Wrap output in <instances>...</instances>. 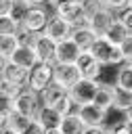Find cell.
I'll return each instance as SVG.
<instances>
[{"mask_svg": "<svg viewBox=\"0 0 132 134\" xmlns=\"http://www.w3.org/2000/svg\"><path fill=\"white\" fill-rule=\"evenodd\" d=\"M88 50H90L105 67H115V65H124V63H126L122 48H119L117 44L109 42V40L103 38V36H98V38L94 40V44H92Z\"/></svg>", "mask_w": 132, "mask_h": 134, "instance_id": "1", "label": "cell"}, {"mask_svg": "<svg viewBox=\"0 0 132 134\" xmlns=\"http://www.w3.org/2000/svg\"><path fill=\"white\" fill-rule=\"evenodd\" d=\"M50 82H54V65L52 63H38L29 69V77H27V88H31L34 92H42Z\"/></svg>", "mask_w": 132, "mask_h": 134, "instance_id": "2", "label": "cell"}, {"mask_svg": "<svg viewBox=\"0 0 132 134\" xmlns=\"http://www.w3.org/2000/svg\"><path fill=\"white\" fill-rule=\"evenodd\" d=\"M98 80H88V77H82L78 84H73L69 88V96L75 100V105H88V103H94V96L98 92Z\"/></svg>", "mask_w": 132, "mask_h": 134, "instance_id": "3", "label": "cell"}, {"mask_svg": "<svg viewBox=\"0 0 132 134\" xmlns=\"http://www.w3.org/2000/svg\"><path fill=\"white\" fill-rule=\"evenodd\" d=\"M10 105H13V111H19V113H25V115L36 117V113H38V109L42 105V98H40L38 92H34L31 88L25 86V90L15 100H10Z\"/></svg>", "mask_w": 132, "mask_h": 134, "instance_id": "4", "label": "cell"}, {"mask_svg": "<svg viewBox=\"0 0 132 134\" xmlns=\"http://www.w3.org/2000/svg\"><path fill=\"white\" fill-rule=\"evenodd\" d=\"M48 21H50V15L46 13V8H42L40 4H36V6H31V8H29V13H27L25 21L21 23V29H25V31L36 34V36H38V34H44V29H46Z\"/></svg>", "mask_w": 132, "mask_h": 134, "instance_id": "5", "label": "cell"}, {"mask_svg": "<svg viewBox=\"0 0 132 134\" xmlns=\"http://www.w3.org/2000/svg\"><path fill=\"white\" fill-rule=\"evenodd\" d=\"M80 117L84 119V124L88 128H105L107 126V113L109 109H103L96 103H88V105H80L78 107Z\"/></svg>", "mask_w": 132, "mask_h": 134, "instance_id": "6", "label": "cell"}, {"mask_svg": "<svg viewBox=\"0 0 132 134\" xmlns=\"http://www.w3.org/2000/svg\"><path fill=\"white\" fill-rule=\"evenodd\" d=\"M75 65L82 71V77H88V80H101L103 67H105L90 50H82V54H80V59H78Z\"/></svg>", "mask_w": 132, "mask_h": 134, "instance_id": "7", "label": "cell"}, {"mask_svg": "<svg viewBox=\"0 0 132 134\" xmlns=\"http://www.w3.org/2000/svg\"><path fill=\"white\" fill-rule=\"evenodd\" d=\"M54 13L59 17H63L65 21H69L73 27H80V25H88V19L84 15V8H82V2L75 0V2H67V4H61L54 8Z\"/></svg>", "mask_w": 132, "mask_h": 134, "instance_id": "8", "label": "cell"}, {"mask_svg": "<svg viewBox=\"0 0 132 134\" xmlns=\"http://www.w3.org/2000/svg\"><path fill=\"white\" fill-rule=\"evenodd\" d=\"M82 80V71L78 69L75 63H57L54 65V82L65 86L67 90Z\"/></svg>", "mask_w": 132, "mask_h": 134, "instance_id": "9", "label": "cell"}, {"mask_svg": "<svg viewBox=\"0 0 132 134\" xmlns=\"http://www.w3.org/2000/svg\"><path fill=\"white\" fill-rule=\"evenodd\" d=\"M57 44L52 38H48L46 34H38L36 42H34V48H36V54L42 63H57Z\"/></svg>", "mask_w": 132, "mask_h": 134, "instance_id": "10", "label": "cell"}, {"mask_svg": "<svg viewBox=\"0 0 132 134\" xmlns=\"http://www.w3.org/2000/svg\"><path fill=\"white\" fill-rule=\"evenodd\" d=\"M71 31H73V25H71L69 21H65L63 17H59L57 13L50 17V21H48V25H46V29H44V34H46L48 38H52L54 42H61V40L69 38Z\"/></svg>", "mask_w": 132, "mask_h": 134, "instance_id": "11", "label": "cell"}, {"mask_svg": "<svg viewBox=\"0 0 132 134\" xmlns=\"http://www.w3.org/2000/svg\"><path fill=\"white\" fill-rule=\"evenodd\" d=\"M80 54H82V48L71 36L57 44V63H78Z\"/></svg>", "mask_w": 132, "mask_h": 134, "instance_id": "12", "label": "cell"}, {"mask_svg": "<svg viewBox=\"0 0 132 134\" xmlns=\"http://www.w3.org/2000/svg\"><path fill=\"white\" fill-rule=\"evenodd\" d=\"M115 21V15H113V10L111 8H107V6H103L101 10H96L90 19H88V27L96 34V36H105V31L109 29V25Z\"/></svg>", "mask_w": 132, "mask_h": 134, "instance_id": "13", "label": "cell"}, {"mask_svg": "<svg viewBox=\"0 0 132 134\" xmlns=\"http://www.w3.org/2000/svg\"><path fill=\"white\" fill-rule=\"evenodd\" d=\"M36 119L44 126V130H50V128H61L63 113H61L57 107H50V105H40V109H38V113H36Z\"/></svg>", "mask_w": 132, "mask_h": 134, "instance_id": "14", "label": "cell"}, {"mask_svg": "<svg viewBox=\"0 0 132 134\" xmlns=\"http://www.w3.org/2000/svg\"><path fill=\"white\" fill-rule=\"evenodd\" d=\"M2 77L15 84H23L27 86V77H29V69L17 65L15 61H2Z\"/></svg>", "mask_w": 132, "mask_h": 134, "instance_id": "15", "label": "cell"}, {"mask_svg": "<svg viewBox=\"0 0 132 134\" xmlns=\"http://www.w3.org/2000/svg\"><path fill=\"white\" fill-rule=\"evenodd\" d=\"M10 61H15L17 65H21V67H25V69H31L34 65L40 63V59H38V54H36V48L29 46V44H21V46L15 50V54H13Z\"/></svg>", "mask_w": 132, "mask_h": 134, "instance_id": "16", "label": "cell"}, {"mask_svg": "<svg viewBox=\"0 0 132 134\" xmlns=\"http://www.w3.org/2000/svg\"><path fill=\"white\" fill-rule=\"evenodd\" d=\"M69 90L65 88V86H61L59 82H50L42 92H40V98H42V105H50V107H54L65 94H67Z\"/></svg>", "mask_w": 132, "mask_h": 134, "instance_id": "17", "label": "cell"}, {"mask_svg": "<svg viewBox=\"0 0 132 134\" xmlns=\"http://www.w3.org/2000/svg\"><path fill=\"white\" fill-rule=\"evenodd\" d=\"M19 46H21L19 34H2L0 36V59L2 61H10Z\"/></svg>", "mask_w": 132, "mask_h": 134, "instance_id": "18", "label": "cell"}, {"mask_svg": "<svg viewBox=\"0 0 132 134\" xmlns=\"http://www.w3.org/2000/svg\"><path fill=\"white\" fill-rule=\"evenodd\" d=\"M88 126L84 124V119L80 117L78 111L69 113V115H63V121H61V132L63 134H84Z\"/></svg>", "mask_w": 132, "mask_h": 134, "instance_id": "19", "label": "cell"}, {"mask_svg": "<svg viewBox=\"0 0 132 134\" xmlns=\"http://www.w3.org/2000/svg\"><path fill=\"white\" fill-rule=\"evenodd\" d=\"M71 38L80 44V48L82 50H88L92 44H94V40L98 38L88 25H80V27H73V31H71Z\"/></svg>", "mask_w": 132, "mask_h": 134, "instance_id": "20", "label": "cell"}, {"mask_svg": "<svg viewBox=\"0 0 132 134\" xmlns=\"http://www.w3.org/2000/svg\"><path fill=\"white\" fill-rule=\"evenodd\" d=\"M94 103L103 109H113L115 103V84H98V92L94 96Z\"/></svg>", "mask_w": 132, "mask_h": 134, "instance_id": "21", "label": "cell"}, {"mask_svg": "<svg viewBox=\"0 0 132 134\" xmlns=\"http://www.w3.org/2000/svg\"><path fill=\"white\" fill-rule=\"evenodd\" d=\"M128 34H130V29H128V27H126L117 17H115V21L109 25V29L105 31V36H103V38H107L109 42H113V44H117V46H119V44L128 38Z\"/></svg>", "mask_w": 132, "mask_h": 134, "instance_id": "22", "label": "cell"}, {"mask_svg": "<svg viewBox=\"0 0 132 134\" xmlns=\"http://www.w3.org/2000/svg\"><path fill=\"white\" fill-rule=\"evenodd\" d=\"M25 90L23 84H15V82H8V80H0V98L4 100H15L21 92Z\"/></svg>", "mask_w": 132, "mask_h": 134, "instance_id": "23", "label": "cell"}, {"mask_svg": "<svg viewBox=\"0 0 132 134\" xmlns=\"http://www.w3.org/2000/svg\"><path fill=\"white\" fill-rule=\"evenodd\" d=\"M115 84L128 92H132V65L130 63H124L119 65L117 73H115Z\"/></svg>", "mask_w": 132, "mask_h": 134, "instance_id": "24", "label": "cell"}, {"mask_svg": "<svg viewBox=\"0 0 132 134\" xmlns=\"http://www.w3.org/2000/svg\"><path fill=\"white\" fill-rule=\"evenodd\" d=\"M36 117H31V115H25V113H19V111H13V115H10V121H8V126L13 128V130H17L19 134H23L27 128H29V124L34 121Z\"/></svg>", "mask_w": 132, "mask_h": 134, "instance_id": "25", "label": "cell"}, {"mask_svg": "<svg viewBox=\"0 0 132 134\" xmlns=\"http://www.w3.org/2000/svg\"><path fill=\"white\" fill-rule=\"evenodd\" d=\"M130 105H132V92H128V90H124V88H119L115 84V103H113V109L126 111Z\"/></svg>", "mask_w": 132, "mask_h": 134, "instance_id": "26", "label": "cell"}, {"mask_svg": "<svg viewBox=\"0 0 132 134\" xmlns=\"http://www.w3.org/2000/svg\"><path fill=\"white\" fill-rule=\"evenodd\" d=\"M29 8H31V4H29L27 0H15V4H13V8H10V17L21 25V23L25 21Z\"/></svg>", "mask_w": 132, "mask_h": 134, "instance_id": "27", "label": "cell"}, {"mask_svg": "<svg viewBox=\"0 0 132 134\" xmlns=\"http://www.w3.org/2000/svg\"><path fill=\"white\" fill-rule=\"evenodd\" d=\"M19 31H21V25H19L10 15L0 17V36H2V34H19Z\"/></svg>", "mask_w": 132, "mask_h": 134, "instance_id": "28", "label": "cell"}, {"mask_svg": "<svg viewBox=\"0 0 132 134\" xmlns=\"http://www.w3.org/2000/svg\"><path fill=\"white\" fill-rule=\"evenodd\" d=\"M54 107H57V109H59L63 115H69V113L78 111V105H75V100L69 96V92H67V94H65V96H63V98H61V100H59Z\"/></svg>", "mask_w": 132, "mask_h": 134, "instance_id": "29", "label": "cell"}, {"mask_svg": "<svg viewBox=\"0 0 132 134\" xmlns=\"http://www.w3.org/2000/svg\"><path fill=\"white\" fill-rule=\"evenodd\" d=\"M80 2H82V8H84L86 19H90L96 10H101V8H103V2H101V0H80Z\"/></svg>", "mask_w": 132, "mask_h": 134, "instance_id": "30", "label": "cell"}, {"mask_svg": "<svg viewBox=\"0 0 132 134\" xmlns=\"http://www.w3.org/2000/svg\"><path fill=\"white\" fill-rule=\"evenodd\" d=\"M117 19L132 31V4H128V6H124L122 10H117Z\"/></svg>", "mask_w": 132, "mask_h": 134, "instance_id": "31", "label": "cell"}, {"mask_svg": "<svg viewBox=\"0 0 132 134\" xmlns=\"http://www.w3.org/2000/svg\"><path fill=\"white\" fill-rule=\"evenodd\" d=\"M119 48H122V52H124L126 63H130V61H132V31H130V34H128V38L119 44Z\"/></svg>", "mask_w": 132, "mask_h": 134, "instance_id": "32", "label": "cell"}, {"mask_svg": "<svg viewBox=\"0 0 132 134\" xmlns=\"http://www.w3.org/2000/svg\"><path fill=\"white\" fill-rule=\"evenodd\" d=\"M101 2H103V6L111 8L113 13H117V10H122L124 6H128V4H130V0H101Z\"/></svg>", "mask_w": 132, "mask_h": 134, "instance_id": "33", "label": "cell"}, {"mask_svg": "<svg viewBox=\"0 0 132 134\" xmlns=\"http://www.w3.org/2000/svg\"><path fill=\"white\" fill-rule=\"evenodd\" d=\"M44 132H46V130H44V126H42L38 119H34V121L29 124V128H27L23 134H44Z\"/></svg>", "mask_w": 132, "mask_h": 134, "instance_id": "34", "label": "cell"}, {"mask_svg": "<svg viewBox=\"0 0 132 134\" xmlns=\"http://www.w3.org/2000/svg\"><path fill=\"white\" fill-rule=\"evenodd\" d=\"M15 0H0V17H6L10 15V8H13Z\"/></svg>", "mask_w": 132, "mask_h": 134, "instance_id": "35", "label": "cell"}, {"mask_svg": "<svg viewBox=\"0 0 132 134\" xmlns=\"http://www.w3.org/2000/svg\"><path fill=\"white\" fill-rule=\"evenodd\" d=\"M84 134H107V130L105 128H86Z\"/></svg>", "mask_w": 132, "mask_h": 134, "instance_id": "36", "label": "cell"}, {"mask_svg": "<svg viewBox=\"0 0 132 134\" xmlns=\"http://www.w3.org/2000/svg\"><path fill=\"white\" fill-rule=\"evenodd\" d=\"M67 2H75V0H48V4H50L52 8H57V6H61V4H67Z\"/></svg>", "mask_w": 132, "mask_h": 134, "instance_id": "37", "label": "cell"}, {"mask_svg": "<svg viewBox=\"0 0 132 134\" xmlns=\"http://www.w3.org/2000/svg\"><path fill=\"white\" fill-rule=\"evenodd\" d=\"M0 134H19V132H17V130H13L10 126H6V128H2V130H0Z\"/></svg>", "mask_w": 132, "mask_h": 134, "instance_id": "38", "label": "cell"}, {"mask_svg": "<svg viewBox=\"0 0 132 134\" xmlns=\"http://www.w3.org/2000/svg\"><path fill=\"white\" fill-rule=\"evenodd\" d=\"M124 113H126V119H128V121H132V105H130V107H128Z\"/></svg>", "mask_w": 132, "mask_h": 134, "instance_id": "39", "label": "cell"}, {"mask_svg": "<svg viewBox=\"0 0 132 134\" xmlns=\"http://www.w3.org/2000/svg\"><path fill=\"white\" fill-rule=\"evenodd\" d=\"M31 6H36V4H44V2H48V0H27Z\"/></svg>", "mask_w": 132, "mask_h": 134, "instance_id": "40", "label": "cell"}, {"mask_svg": "<svg viewBox=\"0 0 132 134\" xmlns=\"http://www.w3.org/2000/svg\"><path fill=\"white\" fill-rule=\"evenodd\" d=\"M128 134H132V121H128Z\"/></svg>", "mask_w": 132, "mask_h": 134, "instance_id": "41", "label": "cell"}, {"mask_svg": "<svg viewBox=\"0 0 132 134\" xmlns=\"http://www.w3.org/2000/svg\"><path fill=\"white\" fill-rule=\"evenodd\" d=\"M107 134H113V132H107Z\"/></svg>", "mask_w": 132, "mask_h": 134, "instance_id": "42", "label": "cell"}, {"mask_svg": "<svg viewBox=\"0 0 132 134\" xmlns=\"http://www.w3.org/2000/svg\"><path fill=\"white\" fill-rule=\"evenodd\" d=\"M130 4H132V0H130Z\"/></svg>", "mask_w": 132, "mask_h": 134, "instance_id": "43", "label": "cell"}, {"mask_svg": "<svg viewBox=\"0 0 132 134\" xmlns=\"http://www.w3.org/2000/svg\"><path fill=\"white\" fill-rule=\"evenodd\" d=\"M130 65H132V61H130Z\"/></svg>", "mask_w": 132, "mask_h": 134, "instance_id": "44", "label": "cell"}]
</instances>
